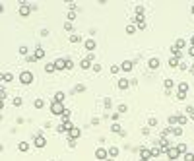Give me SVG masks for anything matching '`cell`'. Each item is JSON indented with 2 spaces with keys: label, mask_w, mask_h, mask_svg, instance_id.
<instances>
[{
  "label": "cell",
  "mask_w": 194,
  "mask_h": 161,
  "mask_svg": "<svg viewBox=\"0 0 194 161\" xmlns=\"http://www.w3.org/2000/svg\"><path fill=\"white\" fill-rule=\"evenodd\" d=\"M64 111H66L64 103H54V101H53V105H51V113H53V115L62 117V115H64Z\"/></svg>",
  "instance_id": "cell-1"
},
{
  "label": "cell",
  "mask_w": 194,
  "mask_h": 161,
  "mask_svg": "<svg viewBox=\"0 0 194 161\" xmlns=\"http://www.w3.org/2000/svg\"><path fill=\"white\" fill-rule=\"evenodd\" d=\"M111 132H122L119 122H113V124H111Z\"/></svg>",
  "instance_id": "cell-31"
},
{
  "label": "cell",
  "mask_w": 194,
  "mask_h": 161,
  "mask_svg": "<svg viewBox=\"0 0 194 161\" xmlns=\"http://www.w3.org/2000/svg\"><path fill=\"white\" fill-rule=\"evenodd\" d=\"M56 132H68V128H66L64 124H58V126H56Z\"/></svg>",
  "instance_id": "cell-43"
},
{
  "label": "cell",
  "mask_w": 194,
  "mask_h": 161,
  "mask_svg": "<svg viewBox=\"0 0 194 161\" xmlns=\"http://www.w3.org/2000/svg\"><path fill=\"white\" fill-rule=\"evenodd\" d=\"M74 68V62L72 60H66V70H72Z\"/></svg>",
  "instance_id": "cell-49"
},
{
  "label": "cell",
  "mask_w": 194,
  "mask_h": 161,
  "mask_svg": "<svg viewBox=\"0 0 194 161\" xmlns=\"http://www.w3.org/2000/svg\"><path fill=\"white\" fill-rule=\"evenodd\" d=\"M107 161H115V159H111V157H109V159H107Z\"/></svg>",
  "instance_id": "cell-58"
},
{
  "label": "cell",
  "mask_w": 194,
  "mask_h": 161,
  "mask_svg": "<svg viewBox=\"0 0 194 161\" xmlns=\"http://www.w3.org/2000/svg\"><path fill=\"white\" fill-rule=\"evenodd\" d=\"M43 105H45L43 99H35V101H33V107L35 109H43Z\"/></svg>",
  "instance_id": "cell-24"
},
{
  "label": "cell",
  "mask_w": 194,
  "mask_h": 161,
  "mask_svg": "<svg viewBox=\"0 0 194 161\" xmlns=\"http://www.w3.org/2000/svg\"><path fill=\"white\" fill-rule=\"evenodd\" d=\"M93 70L95 72H101V64H93Z\"/></svg>",
  "instance_id": "cell-53"
},
{
  "label": "cell",
  "mask_w": 194,
  "mask_h": 161,
  "mask_svg": "<svg viewBox=\"0 0 194 161\" xmlns=\"http://www.w3.org/2000/svg\"><path fill=\"white\" fill-rule=\"evenodd\" d=\"M20 82H22V84H25V86H29V84L33 82V74L29 72V70L22 72V74H20Z\"/></svg>",
  "instance_id": "cell-3"
},
{
  "label": "cell",
  "mask_w": 194,
  "mask_h": 161,
  "mask_svg": "<svg viewBox=\"0 0 194 161\" xmlns=\"http://www.w3.org/2000/svg\"><path fill=\"white\" fill-rule=\"evenodd\" d=\"M84 91H86V86H84V84H78V86L74 87V93H84Z\"/></svg>",
  "instance_id": "cell-25"
},
{
  "label": "cell",
  "mask_w": 194,
  "mask_h": 161,
  "mask_svg": "<svg viewBox=\"0 0 194 161\" xmlns=\"http://www.w3.org/2000/svg\"><path fill=\"white\" fill-rule=\"evenodd\" d=\"M80 136H82V130L78 128V126H74V128L68 130V138H70V140H76V138H80Z\"/></svg>",
  "instance_id": "cell-6"
},
{
  "label": "cell",
  "mask_w": 194,
  "mask_h": 161,
  "mask_svg": "<svg viewBox=\"0 0 194 161\" xmlns=\"http://www.w3.org/2000/svg\"><path fill=\"white\" fill-rule=\"evenodd\" d=\"M140 161H148V159H140Z\"/></svg>",
  "instance_id": "cell-61"
},
{
  "label": "cell",
  "mask_w": 194,
  "mask_h": 161,
  "mask_svg": "<svg viewBox=\"0 0 194 161\" xmlns=\"http://www.w3.org/2000/svg\"><path fill=\"white\" fill-rule=\"evenodd\" d=\"M84 47H86L87 51H89V53H93V51H95V47H97V43L95 41H93V39H87L86 41V45H84Z\"/></svg>",
  "instance_id": "cell-12"
},
{
  "label": "cell",
  "mask_w": 194,
  "mask_h": 161,
  "mask_svg": "<svg viewBox=\"0 0 194 161\" xmlns=\"http://www.w3.org/2000/svg\"><path fill=\"white\" fill-rule=\"evenodd\" d=\"M95 157H97V159H107V157H109L107 150H103V148H97V151H95Z\"/></svg>",
  "instance_id": "cell-9"
},
{
  "label": "cell",
  "mask_w": 194,
  "mask_h": 161,
  "mask_svg": "<svg viewBox=\"0 0 194 161\" xmlns=\"http://www.w3.org/2000/svg\"><path fill=\"white\" fill-rule=\"evenodd\" d=\"M20 54H27V47H25V45L20 47Z\"/></svg>",
  "instance_id": "cell-50"
},
{
  "label": "cell",
  "mask_w": 194,
  "mask_h": 161,
  "mask_svg": "<svg viewBox=\"0 0 194 161\" xmlns=\"http://www.w3.org/2000/svg\"><path fill=\"white\" fill-rule=\"evenodd\" d=\"M163 86H165V89H173V86H175V84H173V80H171V78H167Z\"/></svg>",
  "instance_id": "cell-30"
},
{
  "label": "cell",
  "mask_w": 194,
  "mask_h": 161,
  "mask_svg": "<svg viewBox=\"0 0 194 161\" xmlns=\"http://www.w3.org/2000/svg\"><path fill=\"white\" fill-rule=\"evenodd\" d=\"M177 89H179V91H183V93H186V91H188V84H186V82H181Z\"/></svg>",
  "instance_id": "cell-23"
},
{
  "label": "cell",
  "mask_w": 194,
  "mask_h": 161,
  "mask_svg": "<svg viewBox=\"0 0 194 161\" xmlns=\"http://www.w3.org/2000/svg\"><path fill=\"white\" fill-rule=\"evenodd\" d=\"M190 47H194V35H192V39H190Z\"/></svg>",
  "instance_id": "cell-56"
},
{
  "label": "cell",
  "mask_w": 194,
  "mask_h": 161,
  "mask_svg": "<svg viewBox=\"0 0 194 161\" xmlns=\"http://www.w3.org/2000/svg\"><path fill=\"white\" fill-rule=\"evenodd\" d=\"M87 60H89V62H93V60H95V54L89 53V54H87Z\"/></svg>",
  "instance_id": "cell-51"
},
{
  "label": "cell",
  "mask_w": 194,
  "mask_h": 161,
  "mask_svg": "<svg viewBox=\"0 0 194 161\" xmlns=\"http://www.w3.org/2000/svg\"><path fill=\"white\" fill-rule=\"evenodd\" d=\"M192 161H194V159H192Z\"/></svg>",
  "instance_id": "cell-63"
},
{
  "label": "cell",
  "mask_w": 194,
  "mask_h": 161,
  "mask_svg": "<svg viewBox=\"0 0 194 161\" xmlns=\"http://www.w3.org/2000/svg\"><path fill=\"white\" fill-rule=\"evenodd\" d=\"M186 115L194 120V107H186Z\"/></svg>",
  "instance_id": "cell-36"
},
{
  "label": "cell",
  "mask_w": 194,
  "mask_h": 161,
  "mask_svg": "<svg viewBox=\"0 0 194 161\" xmlns=\"http://www.w3.org/2000/svg\"><path fill=\"white\" fill-rule=\"evenodd\" d=\"M25 62H37V56H35V54H29V56L25 58Z\"/></svg>",
  "instance_id": "cell-38"
},
{
  "label": "cell",
  "mask_w": 194,
  "mask_h": 161,
  "mask_svg": "<svg viewBox=\"0 0 194 161\" xmlns=\"http://www.w3.org/2000/svg\"><path fill=\"white\" fill-rule=\"evenodd\" d=\"M138 14H144V8H142V6H136V16H138Z\"/></svg>",
  "instance_id": "cell-52"
},
{
  "label": "cell",
  "mask_w": 194,
  "mask_h": 161,
  "mask_svg": "<svg viewBox=\"0 0 194 161\" xmlns=\"http://www.w3.org/2000/svg\"><path fill=\"white\" fill-rule=\"evenodd\" d=\"M54 70H66V58H56L54 60Z\"/></svg>",
  "instance_id": "cell-7"
},
{
  "label": "cell",
  "mask_w": 194,
  "mask_h": 161,
  "mask_svg": "<svg viewBox=\"0 0 194 161\" xmlns=\"http://www.w3.org/2000/svg\"><path fill=\"white\" fill-rule=\"evenodd\" d=\"M132 68H134V62H132V60H124V62L120 64V70H124V72H130Z\"/></svg>",
  "instance_id": "cell-11"
},
{
  "label": "cell",
  "mask_w": 194,
  "mask_h": 161,
  "mask_svg": "<svg viewBox=\"0 0 194 161\" xmlns=\"http://www.w3.org/2000/svg\"><path fill=\"white\" fill-rule=\"evenodd\" d=\"M136 29H138V27H134L132 23H130V25H126V33H128V35H132V33H136Z\"/></svg>",
  "instance_id": "cell-35"
},
{
  "label": "cell",
  "mask_w": 194,
  "mask_h": 161,
  "mask_svg": "<svg viewBox=\"0 0 194 161\" xmlns=\"http://www.w3.org/2000/svg\"><path fill=\"white\" fill-rule=\"evenodd\" d=\"M151 151V157H159V155H161L163 151L159 150V148H153V150H150Z\"/></svg>",
  "instance_id": "cell-29"
},
{
  "label": "cell",
  "mask_w": 194,
  "mask_h": 161,
  "mask_svg": "<svg viewBox=\"0 0 194 161\" xmlns=\"http://www.w3.org/2000/svg\"><path fill=\"white\" fill-rule=\"evenodd\" d=\"M177 151H179V153H186V151H188L186 144H179V146H177Z\"/></svg>",
  "instance_id": "cell-27"
},
{
  "label": "cell",
  "mask_w": 194,
  "mask_h": 161,
  "mask_svg": "<svg viewBox=\"0 0 194 161\" xmlns=\"http://www.w3.org/2000/svg\"><path fill=\"white\" fill-rule=\"evenodd\" d=\"M188 122V117H184V115H177V126H184Z\"/></svg>",
  "instance_id": "cell-14"
},
{
  "label": "cell",
  "mask_w": 194,
  "mask_h": 161,
  "mask_svg": "<svg viewBox=\"0 0 194 161\" xmlns=\"http://www.w3.org/2000/svg\"><path fill=\"white\" fill-rule=\"evenodd\" d=\"M66 18H68V20L72 22V20H74V18H76V12H74V10H70V12H68V14H66Z\"/></svg>",
  "instance_id": "cell-39"
},
{
  "label": "cell",
  "mask_w": 194,
  "mask_h": 161,
  "mask_svg": "<svg viewBox=\"0 0 194 161\" xmlns=\"http://www.w3.org/2000/svg\"><path fill=\"white\" fill-rule=\"evenodd\" d=\"M119 70H120V66H111V74H119Z\"/></svg>",
  "instance_id": "cell-45"
},
{
  "label": "cell",
  "mask_w": 194,
  "mask_h": 161,
  "mask_svg": "<svg viewBox=\"0 0 194 161\" xmlns=\"http://www.w3.org/2000/svg\"><path fill=\"white\" fill-rule=\"evenodd\" d=\"M151 157V151L148 148H140V159H150Z\"/></svg>",
  "instance_id": "cell-13"
},
{
  "label": "cell",
  "mask_w": 194,
  "mask_h": 161,
  "mask_svg": "<svg viewBox=\"0 0 194 161\" xmlns=\"http://www.w3.org/2000/svg\"><path fill=\"white\" fill-rule=\"evenodd\" d=\"M2 12H4V4H0V14H2Z\"/></svg>",
  "instance_id": "cell-57"
},
{
  "label": "cell",
  "mask_w": 194,
  "mask_h": 161,
  "mask_svg": "<svg viewBox=\"0 0 194 161\" xmlns=\"http://www.w3.org/2000/svg\"><path fill=\"white\" fill-rule=\"evenodd\" d=\"M80 66H82V70H87V68H89V66H91V62H89V60H87V58H84V60H82V62H80Z\"/></svg>",
  "instance_id": "cell-28"
},
{
  "label": "cell",
  "mask_w": 194,
  "mask_h": 161,
  "mask_svg": "<svg viewBox=\"0 0 194 161\" xmlns=\"http://www.w3.org/2000/svg\"><path fill=\"white\" fill-rule=\"evenodd\" d=\"M18 150H20V151H27V150H29V144H27V142H20Z\"/></svg>",
  "instance_id": "cell-26"
},
{
  "label": "cell",
  "mask_w": 194,
  "mask_h": 161,
  "mask_svg": "<svg viewBox=\"0 0 194 161\" xmlns=\"http://www.w3.org/2000/svg\"><path fill=\"white\" fill-rule=\"evenodd\" d=\"M192 14H194V4H192Z\"/></svg>",
  "instance_id": "cell-59"
},
{
  "label": "cell",
  "mask_w": 194,
  "mask_h": 161,
  "mask_svg": "<svg viewBox=\"0 0 194 161\" xmlns=\"http://www.w3.org/2000/svg\"><path fill=\"white\" fill-rule=\"evenodd\" d=\"M33 8H35V6H29L27 2H20V16H22V18H27V16L31 14Z\"/></svg>",
  "instance_id": "cell-2"
},
{
  "label": "cell",
  "mask_w": 194,
  "mask_h": 161,
  "mask_svg": "<svg viewBox=\"0 0 194 161\" xmlns=\"http://www.w3.org/2000/svg\"><path fill=\"white\" fill-rule=\"evenodd\" d=\"M169 124H171V126L177 124V115H175V117H169Z\"/></svg>",
  "instance_id": "cell-47"
},
{
  "label": "cell",
  "mask_w": 194,
  "mask_h": 161,
  "mask_svg": "<svg viewBox=\"0 0 194 161\" xmlns=\"http://www.w3.org/2000/svg\"><path fill=\"white\" fill-rule=\"evenodd\" d=\"M64 29H66L68 33H72V31H74V27H72V23H70V22H66V23H64Z\"/></svg>",
  "instance_id": "cell-37"
},
{
  "label": "cell",
  "mask_w": 194,
  "mask_h": 161,
  "mask_svg": "<svg viewBox=\"0 0 194 161\" xmlns=\"http://www.w3.org/2000/svg\"><path fill=\"white\" fill-rule=\"evenodd\" d=\"M45 72H47V74H53L54 72V62H47V64H45Z\"/></svg>",
  "instance_id": "cell-21"
},
{
  "label": "cell",
  "mask_w": 194,
  "mask_h": 161,
  "mask_svg": "<svg viewBox=\"0 0 194 161\" xmlns=\"http://www.w3.org/2000/svg\"><path fill=\"white\" fill-rule=\"evenodd\" d=\"M107 153H109V157H111V159H115V157L119 155V148H117V146H113V148H109V150H107Z\"/></svg>",
  "instance_id": "cell-15"
},
{
  "label": "cell",
  "mask_w": 194,
  "mask_h": 161,
  "mask_svg": "<svg viewBox=\"0 0 194 161\" xmlns=\"http://www.w3.org/2000/svg\"><path fill=\"white\" fill-rule=\"evenodd\" d=\"M119 89H128V78H120L119 80Z\"/></svg>",
  "instance_id": "cell-17"
},
{
  "label": "cell",
  "mask_w": 194,
  "mask_h": 161,
  "mask_svg": "<svg viewBox=\"0 0 194 161\" xmlns=\"http://www.w3.org/2000/svg\"><path fill=\"white\" fill-rule=\"evenodd\" d=\"M14 80V76L10 72H6V74H0V82H12Z\"/></svg>",
  "instance_id": "cell-19"
},
{
  "label": "cell",
  "mask_w": 194,
  "mask_h": 161,
  "mask_svg": "<svg viewBox=\"0 0 194 161\" xmlns=\"http://www.w3.org/2000/svg\"><path fill=\"white\" fill-rule=\"evenodd\" d=\"M165 153H167V157H169L171 161H177V159H179V155H181V153L177 151V148H173V146H171L167 151H165Z\"/></svg>",
  "instance_id": "cell-5"
},
{
  "label": "cell",
  "mask_w": 194,
  "mask_h": 161,
  "mask_svg": "<svg viewBox=\"0 0 194 161\" xmlns=\"http://www.w3.org/2000/svg\"><path fill=\"white\" fill-rule=\"evenodd\" d=\"M173 47H175V49H179V51H183L184 47H186V41H184V39H177V43L173 45Z\"/></svg>",
  "instance_id": "cell-18"
},
{
  "label": "cell",
  "mask_w": 194,
  "mask_h": 161,
  "mask_svg": "<svg viewBox=\"0 0 194 161\" xmlns=\"http://www.w3.org/2000/svg\"><path fill=\"white\" fill-rule=\"evenodd\" d=\"M169 148H171V144H169V140H167V138H159V150H161L163 153H165V151L169 150Z\"/></svg>",
  "instance_id": "cell-8"
},
{
  "label": "cell",
  "mask_w": 194,
  "mask_h": 161,
  "mask_svg": "<svg viewBox=\"0 0 194 161\" xmlns=\"http://www.w3.org/2000/svg\"><path fill=\"white\" fill-rule=\"evenodd\" d=\"M33 144H35V148H39V150H41V148H45V146H47V140H45L43 134H37V136H35V140H33Z\"/></svg>",
  "instance_id": "cell-4"
},
{
  "label": "cell",
  "mask_w": 194,
  "mask_h": 161,
  "mask_svg": "<svg viewBox=\"0 0 194 161\" xmlns=\"http://www.w3.org/2000/svg\"><path fill=\"white\" fill-rule=\"evenodd\" d=\"M0 120H2V117H0Z\"/></svg>",
  "instance_id": "cell-62"
},
{
  "label": "cell",
  "mask_w": 194,
  "mask_h": 161,
  "mask_svg": "<svg viewBox=\"0 0 194 161\" xmlns=\"http://www.w3.org/2000/svg\"><path fill=\"white\" fill-rule=\"evenodd\" d=\"M177 99H179V101H184V99H186V93L179 91V93H177Z\"/></svg>",
  "instance_id": "cell-42"
},
{
  "label": "cell",
  "mask_w": 194,
  "mask_h": 161,
  "mask_svg": "<svg viewBox=\"0 0 194 161\" xmlns=\"http://www.w3.org/2000/svg\"><path fill=\"white\" fill-rule=\"evenodd\" d=\"M22 105H23L22 97H14V107H22Z\"/></svg>",
  "instance_id": "cell-33"
},
{
  "label": "cell",
  "mask_w": 194,
  "mask_h": 161,
  "mask_svg": "<svg viewBox=\"0 0 194 161\" xmlns=\"http://www.w3.org/2000/svg\"><path fill=\"white\" fill-rule=\"evenodd\" d=\"M103 103H105V109H111V97H105Z\"/></svg>",
  "instance_id": "cell-46"
},
{
  "label": "cell",
  "mask_w": 194,
  "mask_h": 161,
  "mask_svg": "<svg viewBox=\"0 0 194 161\" xmlns=\"http://www.w3.org/2000/svg\"><path fill=\"white\" fill-rule=\"evenodd\" d=\"M188 54H190V56H194V47H190V49H188Z\"/></svg>",
  "instance_id": "cell-54"
},
{
  "label": "cell",
  "mask_w": 194,
  "mask_h": 161,
  "mask_svg": "<svg viewBox=\"0 0 194 161\" xmlns=\"http://www.w3.org/2000/svg\"><path fill=\"white\" fill-rule=\"evenodd\" d=\"M159 64H161V62H159V58H155V56L148 60V66H150L151 70H157V68H159Z\"/></svg>",
  "instance_id": "cell-10"
},
{
  "label": "cell",
  "mask_w": 194,
  "mask_h": 161,
  "mask_svg": "<svg viewBox=\"0 0 194 161\" xmlns=\"http://www.w3.org/2000/svg\"><path fill=\"white\" fill-rule=\"evenodd\" d=\"M171 134H175V136H183V128H181V126H171Z\"/></svg>",
  "instance_id": "cell-22"
},
{
  "label": "cell",
  "mask_w": 194,
  "mask_h": 161,
  "mask_svg": "<svg viewBox=\"0 0 194 161\" xmlns=\"http://www.w3.org/2000/svg\"><path fill=\"white\" fill-rule=\"evenodd\" d=\"M126 111H128V107H126V105H119V115L126 113Z\"/></svg>",
  "instance_id": "cell-44"
},
{
  "label": "cell",
  "mask_w": 194,
  "mask_h": 161,
  "mask_svg": "<svg viewBox=\"0 0 194 161\" xmlns=\"http://www.w3.org/2000/svg\"><path fill=\"white\" fill-rule=\"evenodd\" d=\"M70 41H72V43H80V41H82V39H80V37H78V35H72V37H70Z\"/></svg>",
  "instance_id": "cell-48"
},
{
  "label": "cell",
  "mask_w": 194,
  "mask_h": 161,
  "mask_svg": "<svg viewBox=\"0 0 194 161\" xmlns=\"http://www.w3.org/2000/svg\"><path fill=\"white\" fill-rule=\"evenodd\" d=\"M192 72H194V62H192Z\"/></svg>",
  "instance_id": "cell-60"
},
{
  "label": "cell",
  "mask_w": 194,
  "mask_h": 161,
  "mask_svg": "<svg viewBox=\"0 0 194 161\" xmlns=\"http://www.w3.org/2000/svg\"><path fill=\"white\" fill-rule=\"evenodd\" d=\"M64 99H66V93L64 91H58V93L54 95V103H62Z\"/></svg>",
  "instance_id": "cell-16"
},
{
  "label": "cell",
  "mask_w": 194,
  "mask_h": 161,
  "mask_svg": "<svg viewBox=\"0 0 194 161\" xmlns=\"http://www.w3.org/2000/svg\"><path fill=\"white\" fill-rule=\"evenodd\" d=\"M179 64H181V62H179V58H175V56H173L171 60H169V66H171V68H177Z\"/></svg>",
  "instance_id": "cell-32"
},
{
  "label": "cell",
  "mask_w": 194,
  "mask_h": 161,
  "mask_svg": "<svg viewBox=\"0 0 194 161\" xmlns=\"http://www.w3.org/2000/svg\"><path fill=\"white\" fill-rule=\"evenodd\" d=\"M194 159V153H188V151H186V153H184V161H192Z\"/></svg>",
  "instance_id": "cell-41"
},
{
  "label": "cell",
  "mask_w": 194,
  "mask_h": 161,
  "mask_svg": "<svg viewBox=\"0 0 194 161\" xmlns=\"http://www.w3.org/2000/svg\"><path fill=\"white\" fill-rule=\"evenodd\" d=\"M157 124H159V122H157V118H153V117H151L150 120H148V126H150V128H153V126H157Z\"/></svg>",
  "instance_id": "cell-34"
},
{
  "label": "cell",
  "mask_w": 194,
  "mask_h": 161,
  "mask_svg": "<svg viewBox=\"0 0 194 161\" xmlns=\"http://www.w3.org/2000/svg\"><path fill=\"white\" fill-rule=\"evenodd\" d=\"M35 56H37V60L45 56V49H43V47H37V49H35Z\"/></svg>",
  "instance_id": "cell-20"
},
{
  "label": "cell",
  "mask_w": 194,
  "mask_h": 161,
  "mask_svg": "<svg viewBox=\"0 0 194 161\" xmlns=\"http://www.w3.org/2000/svg\"><path fill=\"white\" fill-rule=\"evenodd\" d=\"M4 109V99H0V111Z\"/></svg>",
  "instance_id": "cell-55"
},
{
  "label": "cell",
  "mask_w": 194,
  "mask_h": 161,
  "mask_svg": "<svg viewBox=\"0 0 194 161\" xmlns=\"http://www.w3.org/2000/svg\"><path fill=\"white\" fill-rule=\"evenodd\" d=\"M6 95H8V93H6L4 86H0V99H6Z\"/></svg>",
  "instance_id": "cell-40"
}]
</instances>
